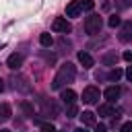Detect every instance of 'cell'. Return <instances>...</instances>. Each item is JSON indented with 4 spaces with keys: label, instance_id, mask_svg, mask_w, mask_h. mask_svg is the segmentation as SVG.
<instances>
[{
    "label": "cell",
    "instance_id": "8fae6325",
    "mask_svg": "<svg viewBox=\"0 0 132 132\" xmlns=\"http://www.w3.org/2000/svg\"><path fill=\"white\" fill-rule=\"evenodd\" d=\"M41 109H43L45 116H50V113L56 116V113H58V105L52 103V101H47V99H43V97H41Z\"/></svg>",
    "mask_w": 132,
    "mask_h": 132
},
{
    "label": "cell",
    "instance_id": "e0dca14e",
    "mask_svg": "<svg viewBox=\"0 0 132 132\" xmlns=\"http://www.w3.org/2000/svg\"><path fill=\"white\" fill-rule=\"evenodd\" d=\"M0 116H2V120H8L10 118V105L8 103H2L0 105Z\"/></svg>",
    "mask_w": 132,
    "mask_h": 132
},
{
    "label": "cell",
    "instance_id": "83f0119b",
    "mask_svg": "<svg viewBox=\"0 0 132 132\" xmlns=\"http://www.w3.org/2000/svg\"><path fill=\"white\" fill-rule=\"evenodd\" d=\"M0 91H4V80L0 78Z\"/></svg>",
    "mask_w": 132,
    "mask_h": 132
},
{
    "label": "cell",
    "instance_id": "9a60e30c",
    "mask_svg": "<svg viewBox=\"0 0 132 132\" xmlns=\"http://www.w3.org/2000/svg\"><path fill=\"white\" fill-rule=\"evenodd\" d=\"M80 120L85 126H95V113L93 111H82L80 113Z\"/></svg>",
    "mask_w": 132,
    "mask_h": 132
},
{
    "label": "cell",
    "instance_id": "484cf974",
    "mask_svg": "<svg viewBox=\"0 0 132 132\" xmlns=\"http://www.w3.org/2000/svg\"><path fill=\"white\" fill-rule=\"evenodd\" d=\"M124 60L126 62H132V52H124Z\"/></svg>",
    "mask_w": 132,
    "mask_h": 132
},
{
    "label": "cell",
    "instance_id": "8992f818",
    "mask_svg": "<svg viewBox=\"0 0 132 132\" xmlns=\"http://www.w3.org/2000/svg\"><path fill=\"white\" fill-rule=\"evenodd\" d=\"M120 41H124V43H128V41H132V23L130 21H126V23H122V29H120Z\"/></svg>",
    "mask_w": 132,
    "mask_h": 132
},
{
    "label": "cell",
    "instance_id": "5bb4252c",
    "mask_svg": "<svg viewBox=\"0 0 132 132\" xmlns=\"http://www.w3.org/2000/svg\"><path fill=\"white\" fill-rule=\"evenodd\" d=\"M12 87L19 89V91H29V85H27V78L19 76V78H12Z\"/></svg>",
    "mask_w": 132,
    "mask_h": 132
},
{
    "label": "cell",
    "instance_id": "cb8c5ba5",
    "mask_svg": "<svg viewBox=\"0 0 132 132\" xmlns=\"http://www.w3.org/2000/svg\"><path fill=\"white\" fill-rule=\"evenodd\" d=\"M122 132H132V122H126V124H122Z\"/></svg>",
    "mask_w": 132,
    "mask_h": 132
},
{
    "label": "cell",
    "instance_id": "9c48e42d",
    "mask_svg": "<svg viewBox=\"0 0 132 132\" xmlns=\"http://www.w3.org/2000/svg\"><path fill=\"white\" fill-rule=\"evenodd\" d=\"M6 64H8V68H12V70H19V68L23 66V56H21V54H10L8 60H6Z\"/></svg>",
    "mask_w": 132,
    "mask_h": 132
},
{
    "label": "cell",
    "instance_id": "7c38bea8",
    "mask_svg": "<svg viewBox=\"0 0 132 132\" xmlns=\"http://www.w3.org/2000/svg\"><path fill=\"white\" fill-rule=\"evenodd\" d=\"M101 62H103L105 66H116V64H118V54H116V52H107V54L101 58Z\"/></svg>",
    "mask_w": 132,
    "mask_h": 132
},
{
    "label": "cell",
    "instance_id": "ac0fdd59",
    "mask_svg": "<svg viewBox=\"0 0 132 132\" xmlns=\"http://www.w3.org/2000/svg\"><path fill=\"white\" fill-rule=\"evenodd\" d=\"M120 76H122V70H120V68H111L109 74H107L109 80H120Z\"/></svg>",
    "mask_w": 132,
    "mask_h": 132
},
{
    "label": "cell",
    "instance_id": "7a4b0ae2",
    "mask_svg": "<svg viewBox=\"0 0 132 132\" xmlns=\"http://www.w3.org/2000/svg\"><path fill=\"white\" fill-rule=\"evenodd\" d=\"M101 27H103V23H101V16L99 14H89L85 19V31L89 35H97L101 31Z\"/></svg>",
    "mask_w": 132,
    "mask_h": 132
},
{
    "label": "cell",
    "instance_id": "30bf717a",
    "mask_svg": "<svg viewBox=\"0 0 132 132\" xmlns=\"http://www.w3.org/2000/svg\"><path fill=\"white\" fill-rule=\"evenodd\" d=\"M62 93H60V99H62V103H66V105H70V103H74L76 101V93L72 91V89H60Z\"/></svg>",
    "mask_w": 132,
    "mask_h": 132
},
{
    "label": "cell",
    "instance_id": "277c9868",
    "mask_svg": "<svg viewBox=\"0 0 132 132\" xmlns=\"http://www.w3.org/2000/svg\"><path fill=\"white\" fill-rule=\"evenodd\" d=\"M52 29L56 31V33H70V23L64 19V16H58V19H54V23H52Z\"/></svg>",
    "mask_w": 132,
    "mask_h": 132
},
{
    "label": "cell",
    "instance_id": "44dd1931",
    "mask_svg": "<svg viewBox=\"0 0 132 132\" xmlns=\"http://www.w3.org/2000/svg\"><path fill=\"white\" fill-rule=\"evenodd\" d=\"M130 4H132V0H116V6H118L120 10H126V8H130Z\"/></svg>",
    "mask_w": 132,
    "mask_h": 132
},
{
    "label": "cell",
    "instance_id": "5b68a950",
    "mask_svg": "<svg viewBox=\"0 0 132 132\" xmlns=\"http://www.w3.org/2000/svg\"><path fill=\"white\" fill-rule=\"evenodd\" d=\"M99 116H103V118H120V111L111 105V101H107V103L99 105Z\"/></svg>",
    "mask_w": 132,
    "mask_h": 132
},
{
    "label": "cell",
    "instance_id": "603a6c76",
    "mask_svg": "<svg viewBox=\"0 0 132 132\" xmlns=\"http://www.w3.org/2000/svg\"><path fill=\"white\" fill-rule=\"evenodd\" d=\"M118 25H122V21H120V16H109V27H118Z\"/></svg>",
    "mask_w": 132,
    "mask_h": 132
},
{
    "label": "cell",
    "instance_id": "ffe728a7",
    "mask_svg": "<svg viewBox=\"0 0 132 132\" xmlns=\"http://www.w3.org/2000/svg\"><path fill=\"white\" fill-rule=\"evenodd\" d=\"M21 109L25 111V116H33V105H31V103L23 101V103H21Z\"/></svg>",
    "mask_w": 132,
    "mask_h": 132
},
{
    "label": "cell",
    "instance_id": "6da1fadb",
    "mask_svg": "<svg viewBox=\"0 0 132 132\" xmlns=\"http://www.w3.org/2000/svg\"><path fill=\"white\" fill-rule=\"evenodd\" d=\"M74 76H76V66H74V64H70V62L62 64V66H60V70H58V74L54 76L52 89H64V85H68V82H72V80H74Z\"/></svg>",
    "mask_w": 132,
    "mask_h": 132
},
{
    "label": "cell",
    "instance_id": "f1b7e54d",
    "mask_svg": "<svg viewBox=\"0 0 132 132\" xmlns=\"http://www.w3.org/2000/svg\"><path fill=\"white\" fill-rule=\"evenodd\" d=\"M0 122H4V120H2V116H0Z\"/></svg>",
    "mask_w": 132,
    "mask_h": 132
},
{
    "label": "cell",
    "instance_id": "2e32d148",
    "mask_svg": "<svg viewBox=\"0 0 132 132\" xmlns=\"http://www.w3.org/2000/svg\"><path fill=\"white\" fill-rule=\"evenodd\" d=\"M39 43H41L43 47H50V45L54 43V39H52L50 33H41V35H39Z\"/></svg>",
    "mask_w": 132,
    "mask_h": 132
},
{
    "label": "cell",
    "instance_id": "3957f363",
    "mask_svg": "<svg viewBox=\"0 0 132 132\" xmlns=\"http://www.w3.org/2000/svg\"><path fill=\"white\" fill-rule=\"evenodd\" d=\"M99 95H101V93H99V89L91 85V87H87V89L82 91V101H85V103H89V105H93V103H97V101H99Z\"/></svg>",
    "mask_w": 132,
    "mask_h": 132
},
{
    "label": "cell",
    "instance_id": "52a82bcc",
    "mask_svg": "<svg viewBox=\"0 0 132 132\" xmlns=\"http://www.w3.org/2000/svg\"><path fill=\"white\" fill-rule=\"evenodd\" d=\"M80 12H82L80 0H72L66 4V16H80Z\"/></svg>",
    "mask_w": 132,
    "mask_h": 132
},
{
    "label": "cell",
    "instance_id": "7402d4cb",
    "mask_svg": "<svg viewBox=\"0 0 132 132\" xmlns=\"http://www.w3.org/2000/svg\"><path fill=\"white\" fill-rule=\"evenodd\" d=\"M80 6H82V10H93L95 2L93 0H80Z\"/></svg>",
    "mask_w": 132,
    "mask_h": 132
},
{
    "label": "cell",
    "instance_id": "4316f807",
    "mask_svg": "<svg viewBox=\"0 0 132 132\" xmlns=\"http://www.w3.org/2000/svg\"><path fill=\"white\" fill-rule=\"evenodd\" d=\"M126 76H128V80L132 82V66H128V70H126Z\"/></svg>",
    "mask_w": 132,
    "mask_h": 132
},
{
    "label": "cell",
    "instance_id": "d4e9b609",
    "mask_svg": "<svg viewBox=\"0 0 132 132\" xmlns=\"http://www.w3.org/2000/svg\"><path fill=\"white\" fill-rule=\"evenodd\" d=\"M54 128H56V126L50 124V122H43V124H41V130H54Z\"/></svg>",
    "mask_w": 132,
    "mask_h": 132
},
{
    "label": "cell",
    "instance_id": "ba28073f",
    "mask_svg": "<svg viewBox=\"0 0 132 132\" xmlns=\"http://www.w3.org/2000/svg\"><path fill=\"white\" fill-rule=\"evenodd\" d=\"M120 93H122V91H120V87H118V85H111V87H107V89L103 91V97H105L107 101H111V103H113V101L120 97Z\"/></svg>",
    "mask_w": 132,
    "mask_h": 132
},
{
    "label": "cell",
    "instance_id": "d6986e66",
    "mask_svg": "<svg viewBox=\"0 0 132 132\" xmlns=\"http://www.w3.org/2000/svg\"><path fill=\"white\" fill-rule=\"evenodd\" d=\"M76 113H78V107L74 103H70L68 109H66V118H76Z\"/></svg>",
    "mask_w": 132,
    "mask_h": 132
},
{
    "label": "cell",
    "instance_id": "4fadbf2b",
    "mask_svg": "<svg viewBox=\"0 0 132 132\" xmlns=\"http://www.w3.org/2000/svg\"><path fill=\"white\" fill-rule=\"evenodd\" d=\"M78 62L82 64V68H91L95 62H93V58L87 54V52H78Z\"/></svg>",
    "mask_w": 132,
    "mask_h": 132
}]
</instances>
